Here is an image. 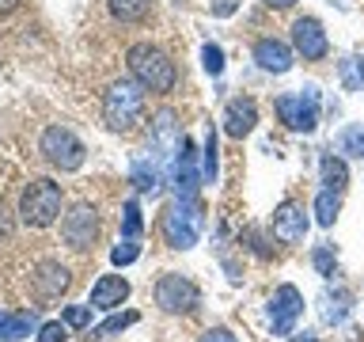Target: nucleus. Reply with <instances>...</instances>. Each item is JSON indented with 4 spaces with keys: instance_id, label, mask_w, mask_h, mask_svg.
Listing matches in <instances>:
<instances>
[{
    "instance_id": "nucleus-1",
    "label": "nucleus",
    "mask_w": 364,
    "mask_h": 342,
    "mask_svg": "<svg viewBox=\"0 0 364 342\" xmlns=\"http://www.w3.org/2000/svg\"><path fill=\"white\" fill-rule=\"evenodd\" d=\"M125 61H129V73L133 80L141 84L144 91H156V95H167V91H175V61L159 50L152 42H136L129 53H125Z\"/></svg>"
},
{
    "instance_id": "nucleus-2",
    "label": "nucleus",
    "mask_w": 364,
    "mask_h": 342,
    "mask_svg": "<svg viewBox=\"0 0 364 342\" xmlns=\"http://www.w3.org/2000/svg\"><path fill=\"white\" fill-rule=\"evenodd\" d=\"M144 114V88L136 80H118V84L107 88L102 95V122L110 125L114 133H129Z\"/></svg>"
},
{
    "instance_id": "nucleus-3",
    "label": "nucleus",
    "mask_w": 364,
    "mask_h": 342,
    "mask_svg": "<svg viewBox=\"0 0 364 342\" xmlns=\"http://www.w3.org/2000/svg\"><path fill=\"white\" fill-rule=\"evenodd\" d=\"M61 213V182L53 179H31L19 198V221L27 228H50Z\"/></svg>"
},
{
    "instance_id": "nucleus-4",
    "label": "nucleus",
    "mask_w": 364,
    "mask_h": 342,
    "mask_svg": "<svg viewBox=\"0 0 364 342\" xmlns=\"http://www.w3.org/2000/svg\"><path fill=\"white\" fill-rule=\"evenodd\" d=\"M159 228H164V239L175 251H190L193 244H198V236H201V202L198 198L171 202L167 209H164Z\"/></svg>"
},
{
    "instance_id": "nucleus-5",
    "label": "nucleus",
    "mask_w": 364,
    "mask_h": 342,
    "mask_svg": "<svg viewBox=\"0 0 364 342\" xmlns=\"http://www.w3.org/2000/svg\"><path fill=\"white\" fill-rule=\"evenodd\" d=\"M38 148H42V156L50 160L57 171H80L84 167V156H87L84 141H80L68 125H50V130L42 133Z\"/></svg>"
},
{
    "instance_id": "nucleus-6",
    "label": "nucleus",
    "mask_w": 364,
    "mask_h": 342,
    "mask_svg": "<svg viewBox=\"0 0 364 342\" xmlns=\"http://www.w3.org/2000/svg\"><path fill=\"white\" fill-rule=\"evenodd\" d=\"M277 118L296 133H311L318 125V91L315 88H300L289 91V95H277Z\"/></svg>"
},
{
    "instance_id": "nucleus-7",
    "label": "nucleus",
    "mask_w": 364,
    "mask_h": 342,
    "mask_svg": "<svg viewBox=\"0 0 364 342\" xmlns=\"http://www.w3.org/2000/svg\"><path fill=\"white\" fill-rule=\"evenodd\" d=\"M198 301H201V289L186 278V274H164V278L156 281V304L171 316L193 312Z\"/></svg>"
},
{
    "instance_id": "nucleus-8",
    "label": "nucleus",
    "mask_w": 364,
    "mask_h": 342,
    "mask_svg": "<svg viewBox=\"0 0 364 342\" xmlns=\"http://www.w3.org/2000/svg\"><path fill=\"white\" fill-rule=\"evenodd\" d=\"M61 236L73 251H87L99 239V213L91 205H73L61 221Z\"/></svg>"
},
{
    "instance_id": "nucleus-9",
    "label": "nucleus",
    "mask_w": 364,
    "mask_h": 342,
    "mask_svg": "<svg viewBox=\"0 0 364 342\" xmlns=\"http://www.w3.org/2000/svg\"><path fill=\"white\" fill-rule=\"evenodd\" d=\"M300 316H304V293L296 289V285H277V289H273V301H269L273 335H292V327Z\"/></svg>"
},
{
    "instance_id": "nucleus-10",
    "label": "nucleus",
    "mask_w": 364,
    "mask_h": 342,
    "mask_svg": "<svg viewBox=\"0 0 364 342\" xmlns=\"http://www.w3.org/2000/svg\"><path fill=\"white\" fill-rule=\"evenodd\" d=\"M292 46H296V53H300L304 61H323L326 50H330V38H326L323 23H318L315 16H304V19L292 23Z\"/></svg>"
},
{
    "instance_id": "nucleus-11",
    "label": "nucleus",
    "mask_w": 364,
    "mask_h": 342,
    "mask_svg": "<svg viewBox=\"0 0 364 342\" xmlns=\"http://www.w3.org/2000/svg\"><path fill=\"white\" fill-rule=\"evenodd\" d=\"M273 236H277L281 244H300V239L307 236V213H304V205L281 202L277 213H273Z\"/></svg>"
},
{
    "instance_id": "nucleus-12",
    "label": "nucleus",
    "mask_w": 364,
    "mask_h": 342,
    "mask_svg": "<svg viewBox=\"0 0 364 342\" xmlns=\"http://www.w3.org/2000/svg\"><path fill=\"white\" fill-rule=\"evenodd\" d=\"M129 301V281L118 278V274H102V278L91 285V308H102V312H114Z\"/></svg>"
},
{
    "instance_id": "nucleus-13",
    "label": "nucleus",
    "mask_w": 364,
    "mask_h": 342,
    "mask_svg": "<svg viewBox=\"0 0 364 342\" xmlns=\"http://www.w3.org/2000/svg\"><path fill=\"white\" fill-rule=\"evenodd\" d=\"M255 125H258V107L250 95H235L224 107V133L228 137H247Z\"/></svg>"
},
{
    "instance_id": "nucleus-14",
    "label": "nucleus",
    "mask_w": 364,
    "mask_h": 342,
    "mask_svg": "<svg viewBox=\"0 0 364 342\" xmlns=\"http://www.w3.org/2000/svg\"><path fill=\"white\" fill-rule=\"evenodd\" d=\"M193 141L182 137L178 141V156H175V187L178 198H198V164H193Z\"/></svg>"
},
{
    "instance_id": "nucleus-15",
    "label": "nucleus",
    "mask_w": 364,
    "mask_h": 342,
    "mask_svg": "<svg viewBox=\"0 0 364 342\" xmlns=\"http://www.w3.org/2000/svg\"><path fill=\"white\" fill-rule=\"evenodd\" d=\"M255 61L266 68V73H289L292 68V46L281 38H258L255 42Z\"/></svg>"
},
{
    "instance_id": "nucleus-16",
    "label": "nucleus",
    "mask_w": 364,
    "mask_h": 342,
    "mask_svg": "<svg viewBox=\"0 0 364 342\" xmlns=\"http://www.w3.org/2000/svg\"><path fill=\"white\" fill-rule=\"evenodd\" d=\"M68 285H73V274H68L61 262H42V266L34 270V293H38L42 301H53V296H61Z\"/></svg>"
},
{
    "instance_id": "nucleus-17",
    "label": "nucleus",
    "mask_w": 364,
    "mask_h": 342,
    "mask_svg": "<svg viewBox=\"0 0 364 342\" xmlns=\"http://www.w3.org/2000/svg\"><path fill=\"white\" fill-rule=\"evenodd\" d=\"M38 316L34 312H0V338L16 342V338H27L31 331H38Z\"/></svg>"
},
{
    "instance_id": "nucleus-18",
    "label": "nucleus",
    "mask_w": 364,
    "mask_h": 342,
    "mask_svg": "<svg viewBox=\"0 0 364 342\" xmlns=\"http://www.w3.org/2000/svg\"><path fill=\"white\" fill-rule=\"evenodd\" d=\"M110 16L122 19V23H141L148 19V11H152V0H107Z\"/></svg>"
},
{
    "instance_id": "nucleus-19",
    "label": "nucleus",
    "mask_w": 364,
    "mask_h": 342,
    "mask_svg": "<svg viewBox=\"0 0 364 342\" xmlns=\"http://www.w3.org/2000/svg\"><path fill=\"white\" fill-rule=\"evenodd\" d=\"M323 182H326V190H346V182H349V167H346V160H338L334 152H326L323 156Z\"/></svg>"
},
{
    "instance_id": "nucleus-20",
    "label": "nucleus",
    "mask_w": 364,
    "mask_h": 342,
    "mask_svg": "<svg viewBox=\"0 0 364 342\" xmlns=\"http://www.w3.org/2000/svg\"><path fill=\"white\" fill-rule=\"evenodd\" d=\"M338 213H341V194L323 187V190H318V198H315V221L323 228H330L338 221Z\"/></svg>"
},
{
    "instance_id": "nucleus-21",
    "label": "nucleus",
    "mask_w": 364,
    "mask_h": 342,
    "mask_svg": "<svg viewBox=\"0 0 364 342\" xmlns=\"http://www.w3.org/2000/svg\"><path fill=\"white\" fill-rule=\"evenodd\" d=\"M159 182H164L159 167H156V164H144V160H136V164H133V187L144 190V194H156Z\"/></svg>"
},
{
    "instance_id": "nucleus-22",
    "label": "nucleus",
    "mask_w": 364,
    "mask_h": 342,
    "mask_svg": "<svg viewBox=\"0 0 364 342\" xmlns=\"http://www.w3.org/2000/svg\"><path fill=\"white\" fill-rule=\"evenodd\" d=\"M141 228H144V221H141V202L129 198V202H125V209H122V236H125V239H141Z\"/></svg>"
},
{
    "instance_id": "nucleus-23",
    "label": "nucleus",
    "mask_w": 364,
    "mask_h": 342,
    "mask_svg": "<svg viewBox=\"0 0 364 342\" xmlns=\"http://www.w3.org/2000/svg\"><path fill=\"white\" fill-rule=\"evenodd\" d=\"M338 148L349 152V156H357V160H364V125H346L341 137H338Z\"/></svg>"
},
{
    "instance_id": "nucleus-24",
    "label": "nucleus",
    "mask_w": 364,
    "mask_h": 342,
    "mask_svg": "<svg viewBox=\"0 0 364 342\" xmlns=\"http://www.w3.org/2000/svg\"><path fill=\"white\" fill-rule=\"evenodd\" d=\"M133 323H136V312H122V316H110L107 323H99L91 335H95V338H110V335H122V331L133 327Z\"/></svg>"
},
{
    "instance_id": "nucleus-25",
    "label": "nucleus",
    "mask_w": 364,
    "mask_h": 342,
    "mask_svg": "<svg viewBox=\"0 0 364 342\" xmlns=\"http://www.w3.org/2000/svg\"><path fill=\"white\" fill-rule=\"evenodd\" d=\"M201 179L216 182V130L205 133V152H201Z\"/></svg>"
},
{
    "instance_id": "nucleus-26",
    "label": "nucleus",
    "mask_w": 364,
    "mask_h": 342,
    "mask_svg": "<svg viewBox=\"0 0 364 342\" xmlns=\"http://www.w3.org/2000/svg\"><path fill=\"white\" fill-rule=\"evenodd\" d=\"M178 133H175V110H159L156 114V145H175Z\"/></svg>"
},
{
    "instance_id": "nucleus-27",
    "label": "nucleus",
    "mask_w": 364,
    "mask_h": 342,
    "mask_svg": "<svg viewBox=\"0 0 364 342\" xmlns=\"http://www.w3.org/2000/svg\"><path fill=\"white\" fill-rule=\"evenodd\" d=\"M136 255H141V244H136V239H122V244L110 251V262L114 266H129V262H136Z\"/></svg>"
},
{
    "instance_id": "nucleus-28",
    "label": "nucleus",
    "mask_w": 364,
    "mask_h": 342,
    "mask_svg": "<svg viewBox=\"0 0 364 342\" xmlns=\"http://www.w3.org/2000/svg\"><path fill=\"white\" fill-rule=\"evenodd\" d=\"M61 319L68 327H91V304H68L61 312Z\"/></svg>"
},
{
    "instance_id": "nucleus-29",
    "label": "nucleus",
    "mask_w": 364,
    "mask_h": 342,
    "mask_svg": "<svg viewBox=\"0 0 364 342\" xmlns=\"http://www.w3.org/2000/svg\"><path fill=\"white\" fill-rule=\"evenodd\" d=\"M311 262H315V270L323 274V278H334V270H338V259H334V251H330V247H315Z\"/></svg>"
},
{
    "instance_id": "nucleus-30",
    "label": "nucleus",
    "mask_w": 364,
    "mask_h": 342,
    "mask_svg": "<svg viewBox=\"0 0 364 342\" xmlns=\"http://www.w3.org/2000/svg\"><path fill=\"white\" fill-rule=\"evenodd\" d=\"M65 338H68V323H65V319H53V323L38 327V338H34V342H65Z\"/></svg>"
},
{
    "instance_id": "nucleus-31",
    "label": "nucleus",
    "mask_w": 364,
    "mask_h": 342,
    "mask_svg": "<svg viewBox=\"0 0 364 342\" xmlns=\"http://www.w3.org/2000/svg\"><path fill=\"white\" fill-rule=\"evenodd\" d=\"M201 57H205V73H209V76H220L224 73V50H220V46H205V50H201Z\"/></svg>"
},
{
    "instance_id": "nucleus-32",
    "label": "nucleus",
    "mask_w": 364,
    "mask_h": 342,
    "mask_svg": "<svg viewBox=\"0 0 364 342\" xmlns=\"http://www.w3.org/2000/svg\"><path fill=\"white\" fill-rule=\"evenodd\" d=\"M198 342H239V338H235L228 327H213V331H205V335H201Z\"/></svg>"
},
{
    "instance_id": "nucleus-33",
    "label": "nucleus",
    "mask_w": 364,
    "mask_h": 342,
    "mask_svg": "<svg viewBox=\"0 0 364 342\" xmlns=\"http://www.w3.org/2000/svg\"><path fill=\"white\" fill-rule=\"evenodd\" d=\"M8 236H11V217L4 209V202H0V239H8Z\"/></svg>"
},
{
    "instance_id": "nucleus-34",
    "label": "nucleus",
    "mask_w": 364,
    "mask_h": 342,
    "mask_svg": "<svg viewBox=\"0 0 364 342\" xmlns=\"http://www.w3.org/2000/svg\"><path fill=\"white\" fill-rule=\"evenodd\" d=\"M19 4H23V0H0V16H11Z\"/></svg>"
},
{
    "instance_id": "nucleus-35",
    "label": "nucleus",
    "mask_w": 364,
    "mask_h": 342,
    "mask_svg": "<svg viewBox=\"0 0 364 342\" xmlns=\"http://www.w3.org/2000/svg\"><path fill=\"white\" fill-rule=\"evenodd\" d=\"M353 61H357V84H364V46H360V53L353 57Z\"/></svg>"
},
{
    "instance_id": "nucleus-36",
    "label": "nucleus",
    "mask_w": 364,
    "mask_h": 342,
    "mask_svg": "<svg viewBox=\"0 0 364 342\" xmlns=\"http://www.w3.org/2000/svg\"><path fill=\"white\" fill-rule=\"evenodd\" d=\"M266 4H269V8H292L296 0H266Z\"/></svg>"
},
{
    "instance_id": "nucleus-37",
    "label": "nucleus",
    "mask_w": 364,
    "mask_h": 342,
    "mask_svg": "<svg viewBox=\"0 0 364 342\" xmlns=\"http://www.w3.org/2000/svg\"><path fill=\"white\" fill-rule=\"evenodd\" d=\"M296 342H318V338H307V335H304V338H296Z\"/></svg>"
}]
</instances>
